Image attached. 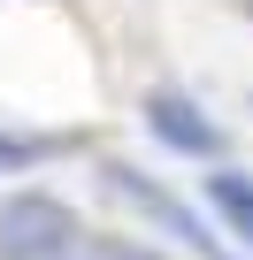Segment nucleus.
<instances>
[{
    "instance_id": "f257e3e1",
    "label": "nucleus",
    "mask_w": 253,
    "mask_h": 260,
    "mask_svg": "<svg viewBox=\"0 0 253 260\" xmlns=\"http://www.w3.org/2000/svg\"><path fill=\"white\" fill-rule=\"evenodd\" d=\"M0 260H107V245H92L54 191H8L0 199Z\"/></svg>"
},
{
    "instance_id": "f03ea898",
    "label": "nucleus",
    "mask_w": 253,
    "mask_h": 260,
    "mask_svg": "<svg viewBox=\"0 0 253 260\" xmlns=\"http://www.w3.org/2000/svg\"><path fill=\"white\" fill-rule=\"evenodd\" d=\"M100 176H107V191H115V199H131V207H138L146 222H161V230H169V237H184L192 252H207V260H230V252H222V237H215V230H207L200 214H184V207H177V199H169L161 184H146V176H138L131 161H100Z\"/></svg>"
},
{
    "instance_id": "7ed1b4c3",
    "label": "nucleus",
    "mask_w": 253,
    "mask_h": 260,
    "mask_svg": "<svg viewBox=\"0 0 253 260\" xmlns=\"http://www.w3.org/2000/svg\"><path fill=\"white\" fill-rule=\"evenodd\" d=\"M146 130L169 146V153H192V161H215L222 153V130H215V115L200 107V100H184V92H146Z\"/></svg>"
},
{
    "instance_id": "20e7f679",
    "label": "nucleus",
    "mask_w": 253,
    "mask_h": 260,
    "mask_svg": "<svg viewBox=\"0 0 253 260\" xmlns=\"http://www.w3.org/2000/svg\"><path fill=\"white\" fill-rule=\"evenodd\" d=\"M207 207H215V222L253 252V176H245V169H207Z\"/></svg>"
},
{
    "instance_id": "39448f33",
    "label": "nucleus",
    "mask_w": 253,
    "mask_h": 260,
    "mask_svg": "<svg viewBox=\"0 0 253 260\" xmlns=\"http://www.w3.org/2000/svg\"><path fill=\"white\" fill-rule=\"evenodd\" d=\"M31 153H39V146H31V138H8V130H0V176H8V169H23V161H31Z\"/></svg>"
},
{
    "instance_id": "423d86ee",
    "label": "nucleus",
    "mask_w": 253,
    "mask_h": 260,
    "mask_svg": "<svg viewBox=\"0 0 253 260\" xmlns=\"http://www.w3.org/2000/svg\"><path fill=\"white\" fill-rule=\"evenodd\" d=\"M107 260H161V252H146V245H107Z\"/></svg>"
}]
</instances>
